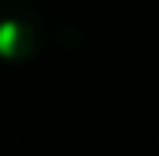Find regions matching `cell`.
Here are the masks:
<instances>
[{"mask_svg": "<svg viewBox=\"0 0 159 156\" xmlns=\"http://www.w3.org/2000/svg\"><path fill=\"white\" fill-rule=\"evenodd\" d=\"M41 37H44V24L31 3L0 0V58L27 61L37 54Z\"/></svg>", "mask_w": 159, "mask_h": 156, "instance_id": "cell-1", "label": "cell"}]
</instances>
